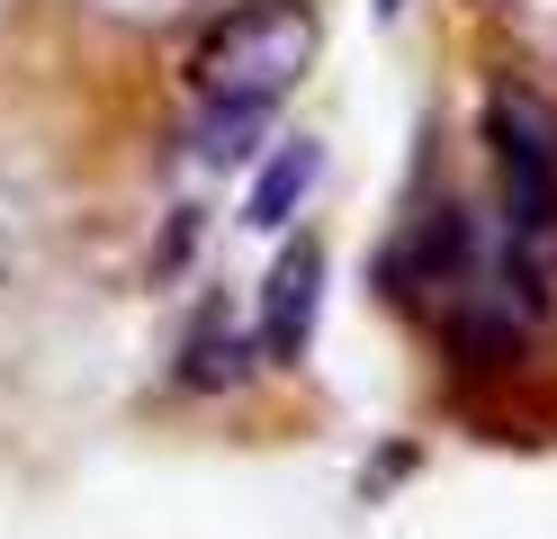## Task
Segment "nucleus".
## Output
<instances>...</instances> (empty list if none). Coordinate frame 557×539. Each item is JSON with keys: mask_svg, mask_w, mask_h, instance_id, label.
Wrapping results in <instances>:
<instances>
[{"mask_svg": "<svg viewBox=\"0 0 557 539\" xmlns=\"http://www.w3.org/2000/svg\"><path fill=\"white\" fill-rule=\"evenodd\" d=\"M485 144H495L504 180V279L521 287V306L548 315L557 297V108L531 82L485 90Z\"/></svg>", "mask_w": 557, "mask_h": 539, "instance_id": "obj_1", "label": "nucleus"}, {"mask_svg": "<svg viewBox=\"0 0 557 539\" xmlns=\"http://www.w3.org/2000/svg\"><path fill=\"white\" fill-rule=\"evenodd\" d=\"M306 54H315V27H306L297 0H252V10H234V19L198 46L189 82H198V90H252V99H278V90L306 72Z\"/></svg>", "mask_w": 557, "mask_h": 539, "instance_id": "obj_2", "label": "nucleus"}, {"mask_svg": "<svg viewBox=\"0 0 557 539\" xmlns=\"http://www.w3.org/2000/svg\"><path fill=\"white\" fill-rule=\"evenodd\" d=\"M315 315H324V243L297 234V243L270 261V287H261V359H270V369L306 359V342H315Z\"/></svg>", "mask_w": 557, "mask_h": 539, "instance_id": "obj_3", "label": "nucleus"}, {"mask_svg": "<svg viewBox=\"0 0 557 539\" xmlns=\"http://www.w3.org/2000/svg\"><path fill=\"white\" fill-rule=\"evenodd\" d=\"M315 180H324V144H315V135H288V144H278V154L261 162L252 198H243V225H261V234L297 225V207L315 198Z\"/></svg>", "mask_w": 557, "mask_h": 539, "instance_id": "obj_4", "label": "nucleus"}, {"mask_svg": "<svg viewBox=\"0 0 557 539\" xmlns=\"http://www.w3.org/2000/svg\"><path fill=\"white\" fill-rule=\"evenodd\" d=\"M278 99H252V90H198V118H189V154L198 162H243L252 135L270 126Z\"/></svg>", "mask_w": 557, "mask_h": 539, "instance_id": "obj_5", "label": "nucleus"}, {"mask_svg": "<svg viewBox=\"0 0 557 539\" xmlns=\"http://www.w3.org/2000/svg\"><path fill=\"white\" fill-rule=\"evenodd\" d=\"M181 378H189V387H243V378H252V342L207 323V333L181 351Z\"/></svg>", "mask_w": 557, "mask_h": 539, "instance_id": "obj_6", "label": "nucleus"}, {"mask_svg": "<svg viewBox=\"0 0 557 539\" xmlns=\"http://www.w3.org/2000/svg\"><path fill=\"white\" fill-rule=\"evenodd\" d=\"M387 10H396V0H387Z\"/></svg>", "mask_w": 557, "mask_h": 539, "instance_id": "obj_7", "label": "nucleus"}]
</instances>
